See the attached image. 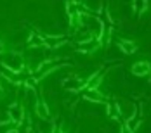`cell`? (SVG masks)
<instances>
[{"label": "cell", "mask_w": 151, "mask_h": 133, "mask_svg": "<svg viewBox=\"0 0 151 133\" xmlns=\"http://www.w3.org/2000/svg\"><path fill=\"white\" fill-rule=\"evenodd\" d=\"M120 48L125 54H134L137 47H136V43H132V42H120Z\"/></svg>", "instance_id": "2"}, {"label": "cell", "mask_w": 151, "mask_h": 133, "mask_svg": "<svg viewBox=\"0 0 151 133\" xmlns=\"http://www.w3.org/2000/svg\"><path fill=\"white\" fill-rule=\"evenodd\" d=\"M150 71H151V66H150V62H146V60L136 62L134 68H132V73L137 74V76H144V74H148Z\"/></svg>", "instance_id": "1"}, {"label": "cell", "mask_w": 151, "mask_h": 133, "mask_svg": "<svg viewBox=\"0 0 151 133\" xmlns=\"http://www.w3.org/2000/svg\"><path fill=\"white\" fill-rule=\"evenodd\" d=\"M11 112H12V118L16 119V123H19V121L23 119V111H21L19 107H17L16 111H14V107H12V111H11Z\"/></svg>", "instance_id": "3"}]
</instances>
